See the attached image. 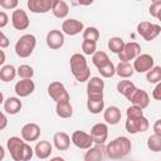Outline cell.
I'll list each match as a JSON object with an SVG mask.
<instances>
[{
    "mask_svg": "<svg viewBox=\"0 0 161 161\" xmlns=\"http://www.w3.org/2000/svg\"><path fill=\"white\" fill-rule=\"evenodd\" d=\"M55 113L60 118H70L73 114V107L70 102H59L55 106Z\"/></svg>",
    "mask_w": 161,
    "mask_h": 161,
    "instance_id": "cell-28",
    "label": "cell"
},
{
    "mask_svg": "<svg viewBox=\"0 0 161 161\" xmlns=\"http://www.w3.org/2000/svg\"><path fill=\"white\" fill-rule=\"evenodd\" d=\"M108 62H111V60H109V57H108V54H107L106 52L98 50V52H96V53L92 55V63H93L97 68H99V67L107 64Z\"/></svg>",
    "mask_w": 161,
    "mask_h": 161,
    "instance_id": "cell-31",
    "label": "cell"
},
{
    "mask_svg": "<svg viewBox=\"0 0 161 161\" xmlns=\"http://www.w3.org/2000/svg\"><path fill=\"white\" fill-rule=\"evenodd\" d=\"M14 91H15L16 96L20 98L28 97L35 91V83L31 79H21V80L15 83Z\"/></svg>",
    "mask_w": 161,
    "mask_h": 161,
    "instance_id": "cell-17",
    "label": "cell"
},
{
    "mask_svg": "<svg viewBox=\"0 0 161 161\" xmlns=\"http://www.w3.org/2000/svg\"><path fill=\"white\" fill-rule=\"evenodd\" d=\"M52 152H53V146L49 141H39L34 147V153L40 160L48 158Z\"/></svg>",
    "mask_w": 161,
    "mask_h": 161,
    "instance_id": "cell-21",
    "label": "cell"
},
{
    "mask_svg": "<svg viewBox=\"0 0 161 161\" xmlns=\"http://www.w3.org/2000/svg\"><path fill=\"white\" fill-rule=\"evenodd\" d=\"M49 161H65L63 157H59V156H57V157H53V158H50Z\"/></svg>",
    "mask_w": 161,
    "mask_h": 161,
    "instance_id": "cell-48",
    "label": "cell"
},
{
    "mask_svg": "<svg viewBox=\"0 0 161 161\" xmlns=\"http://www.w3.org/2000/svg\"><path fill=\"white\" fill-rule=\"evenodd\" d=\"M125 45H126V43L119 36H113L108 40V49L112 53H116V54L122 53V50L125 49Z\"/></svg>",
    "mask_w": 161,
    "mask_h": 161,
    "instance_id": "cell-30",
    "label": "cell"
},
{
    "mask_svg": "<svg viewBox=\"0 0 161 161\" xmlns=\"http://www.w3.org/2000/svg\"><path fill=\"white\" fill-rule=\"evenodd\" d=\"M87 108H88V111L91 113L98 114L104 108V101L103 99H99V101H89V99H87Z\"/></svg>",
    "mask_w": 161,
    "mask_h": 161,
    "instance_id": "cell-34",
    "label": "cell"
},
{
    "mask_svg": "<svg viewBox=\"0 0 161 161\" xmlns=\"http://www.w3.org/2000/svg\"><path fill=\"white\" fill-rule=\"evenodd\" d=\"M91 137L96 145H103L108 137V126L107 123H96L91 128Z\"/></svg>",
    "mask_w": 161,
    "mask_h": 161,
    "instance_id": "cell-12",
    "label": "cell"
},
{
    "mask_svg": "<svg viewBox=\"0 0 161 161\" xmlns=\"http://www.w3.org/2000/svg\"><path fill=\"white\" fill-rule=\"evenodd\" d=\"M8 125V118H6V114L3 112L1 113V125H0V130H4Z\"/></svg>",
    "mask_w": 161,
    "mask_h": 161,
    "instance_id": "cell-46",
    "label": "cell"
},
{
    "mask_svg": "<svg viewBox=\"0 0 161 161\" xmlns=\"http://www.w3.org/2000/svg\"><path fill=\"white\" fill-rule=\"evenodd\" d=\"M52 13L55 18L58 19H63L68 15L69 13V6L65 1L63 0H53V8H52Z\"/></svg>",
    "mask_w": 161,
    "mask_h": 161,
    "instance_id": "cell-24",
    "label": "cell"
},
{
    "mask_svg": "<svg viewBox=\"0 0 161 161\" xmlns=\"http://www.w3.org/2000/svg\"><path fill=\"white\" fill-rule=\"evenodd\" d=\"M28 9L34 14H45L53 8V0H28Z\"/></svg>",
    "mask_w": 161,
    "mask_h": 161,
    "instance_id": "cell-15",
    "label": "cell"
},
{
    "mask_svg": "<svg viewBox=\"0 0 161 161\" xmlns=\"http://www.w3.org/2000/svg\"><path fill=\"white\" fill-rule=\"evenodd\" d=\"M135 73V69H133V65L127 63V62H119L118 65L116 67V74L119 77V78H123V79H127L130 77H132Z\"/></svg>",
    "mask_w": 161,
    "mask_h": 161,
    "instance_id": "cell-27",
    "label": "cell"
},
{
    "mask_svg": "<svg viewBox=\"0 0 161 161\" xmlns=\"http://www.w3.org/2000/svg\"><path fill=\"white\" fill-rule=\"evenodd\" d=\"M117 91H118L119 94L125 96L128 99L132 96V93L136 91V86L128 79H122L117 83Z\"/></svg>",
    "mask_w": 161,
    "mask_h": 161,
    "instance_id": "cell-25",
    "label": "cell"
},
{
    "mask_svg": "<svg viewBox=\"0 0 161 161\" xmlns=\"http://www.w3.org/2000/svg\"><path fill=\"white\" fill-rule=\"evenodd\" d=\"M146 79L148 83H160L161 82V67H153L151 70L147 72Z\"/></svg>",
    "mask_w": 161,
    "mask_h": 161,
    "instance_id": "cell-37",
    "label": "cell"
},
{
    "mask_svg": "<svg viewBox=\"0 0 161 161\" xmlns=\"http://www.w3.org/2000/svg\"><path fill=\"white\" fill-rule=\"evenodd\" d=\"M160 11H161V0H156V1L151 3L150 9H148L150 15L153 16V18H157L158 14H160Z\"/></svg>",
    "mask_w": 161,
    "mask_h": 161,
    "instance_id": "cell-40",
    "label": "cell"
},
{
    "mask_svg": "<svg viewBox=\"0 0 161 161\" xmlns=\"http://www.w3.org/2000/svg\"><path fill=\"white\" fill-rule=\"evenodd\" d=\"M137 33L147 42L153 40L156 36L161 34V26L157 24H152L148 21H141L137 25Z\"/></svg>",
    "mask_w": 161,
    "mask_h": 161,
    "instance_id": "cell-7",
    "label": "cell"
},
{
    "mask_svg": "<svg viewBox=\"0 0 161 161\" xmlns=\"http://www.w3.org/2000/svg\"><path fill=\"white\" fill-rule=\"evenodd\" d=\"M72 142L75 147L80 148V150H88L92 147V145L94 143L91 135L84 132V131H74L72 133Z\"/></svg>",
    "mask_w": 161,
    "mask_h": 161,
    "instance_id": "cell-10",
    "label": "cell"
},
{
    "mask_svg": "<svg viewBox=\"0 0 161 161\" xmlns=\"http://www.w3.org/2000/svg\"><path fill=\"white\" fill-rule=\"evenodd\" d=\"M21 138L25 141V142H33V141H36L40 136V127L36 125V123H26L21 127Z\"/></svg>",
    "mask_w": 161,
    "mask_h": 161,
    "instance_id": "cell-14",
    "label": "cell"
},
{
    "mask_svg": "<svg viewBox=\"0 0 161 161\" xmlns=\"http://www.w3.org/2000/svg\"><path fill=\"white\" fill-rule=\"evenodd\" d=\"M45 40H47V45L50 49L57 50V49H60L64 45V34L60 30L53 29L47 34V39Z\"/></svg>",
    "mask_w": 161,
    "mask_h": 161,
    "instance_id": "cell-18",
    "label": "cell"
},
{
    "mask_svg": "<svg viewBox=\"0 0 161 161\" xmlns=\"http://www.w3.org/2000/svg\"><path fill=\"white\" fill-rule=\"evenodd\" d=\"M157 19L161 21V11H160V14H158V16H157Z\"/></svg>",
    "mask_w": 161,
    "mask_h": 161,
    "instance_id": "cell-49",
    "label": "cell"
},
{
    "mask_svg": "<svg viewBox=\"0 0 161 161\" xmlns=\"http://www.w3.org/2000/svg\"><path fill=\"white\" fill-rule=\"evenodd\" d=\"M104 82L99 77H91L87 83V99L99 101L103 99Z\"/></svg>",
    "mask_w": 161,
    "mask_h": 161,
    "instance_id": "cell-4",
    "label": "cell"
},
{
    "mask_svg": "<svg viewBox=\"0 0 161 161\" xmlns=\"http://www.w3.org/2000/svg\"><path fill=\"white\" fill-rule=\"evenodd\" d=\"M16 72H18L19 78H21V79H31L33 75H34V69L30 65H28V64L19 65Z\"/></svg>",
    "mask_w": 161,
    "mask_h": 161,
    "instance_id": "cell-36",
    "label": "cell"
},
{
    "mask_svg": "<svg viewBox=\"0 0 161 161\" xmlns=\"http://www.w3.org/2000/svg\"><path fill=\"white\" fill-rule=\"evenodd\" d=\"M69 65H70V72L73 77L79 82H88L91 77V70L87 64V59L83 54L75 53L70 57L69 59Z\"/></svg>",
    "mask_w": 161,
    "mask_h": 161,
    "instance_id": "cell-2",
    "label": "cell"
},
{
    "mask_svg": "<svg viewBox=\"0 0 161 161\" xmlns=\"http://www.w3.org/2000/svg\"><path fill=\"white\" fill-rule=\"evenodd\" d=\"M102 145L92 146L84 153V161H103V150Z\"/></svg>",
    "mask_w": 161,
    "mask_h": 161,
    "instance_id": "cell-26",
    "label": "cell"
},
{
    "mask_svg": "<svg viewBox=\"0 0 161 161\" xmlns=\"http://www.w3.org/2000/svg\"><path fill=\"white\" fill-rule=\"evenodd\" d=\"M141 54V45L136 42H131V43H126L125 49L122 50V53L118 54V58L121 62H130L136 59L138 55Z\"/></svg>",
    "mask_w": 161,
    "mask_h": 161,
    "instance_id": "cell-11",
    "label": "cell"
},
{
    "mask_svg": "<svg viewBox=\"0 0 161 161\" xmlns=\"http://www.w3.org/2000/svg\"><path fill=\"white\" fill-rule=\"evenodd\" d=\"M21 107V101L18 97H9L4 101V111L8 114H16L18 112H20Z\"/></svg>",
    "mask_w": 161,
    "mask_h": 161,
    "instance_id": "cell-23",
    "label": "cell"
},
{
    "mask_svg": "<svg viewBox=\"0 0 161 161\" xmlns=\"http://www.w3.org/2000/svg\"><path fill=\"white\" fill-rule=\"evenodd\" d=\"M126 114H127V118H138V117L143 116V111L140 107L131 106L126 109Z\"/></svg>",
    "mask_w": 161,
    "mask_h": 161,
    "instance_id": "cell-39",
    "label": "cell"
},
{
    "mask_svg": "<svg viewBox=\"0 0 161 161\" xmlns=\"http://www.w3.org/2000/svg\"><path fill=\"white\" fill-rule=\"evenodd\" d=\"M35 45H36V38L33 34H24L15 43V53L20 58H28L33 54Z\"/></svg>",
    "mask_w": 161,
    "mask_h": 161,
    "instance_id": "cell-3",
    "label": "cell"
},
{
    "mask_svg": "<svg viewBox=\"0 0 161 161\" xmlns=\"http://www.w3.org/2000/svg\"><path fill=\"white\" fill-rule=\"evenodd\" d=\"M8 20H9V18H8L6 13L5 11H1L0 13V28H4L8 24Z\"/></svg>",
    "mask_w": 161,
    "mask_h": 161,
    "instance_id": "cell-44",
    "label": "cell"
},
{
    "mask_svg": "<svg viewBox=\"0 0 161 161\" xmlns=\"http://www.w3.org/2000/svg\"><path fill=\"white\" fill-rule=\"evenodd\" d=\"M9 43H10V42H9V39H8V38H6V35L1 31V33H0V47L4 49V48H6V47L9 45Z\"/></svg>",
    "mask_w": 161,
    "mask_h": 161,
    "instance_id": "cell-43",
    "label": "cell"
},
{
    "mask_svg": "<svg viewBox=\"0 0 161 161\" xmlns=\"http://www.w3.org/2000/svg\"><path fill=\"white\" fill-rule=\"evenodd\" d=\"M16 75H18V72H16L15 67L11 64L3 65L0 69V79L3 82H11V80H14V78Z\"/></svg>",
    "mask_w": 161,
    "mask_h": 161,
    "instance_id": "cell-29",
    "label": "cell"
},
{
    "mask_svg": "<svg viewBox=\"0 0 161 161\" xmlns=\"http://www.w3.org/2000/svg\"><path fill=\"white\" fill-rule=\"evenodd\" d=\"M11 24L16 30H25L29 28V18L23 9H16L11 14Z\"/></svg>",
    "mask_w": 161,
    "mask_h": 161,
    "instance_id": "cell-13",
    "label": "cell"
},
{
    "mask_svg": "<svg viewBox=\"0 0 161 161\" xmlns=\"http://www.w3.org/2000/svg\"><path fill=\"white\" fill-rule=\"evenodd\" d=\"M128 101L132 103V106L140 107L141 109H145L150 104V97L146 91L136 88V91L132 93V96L128 98Z\"/></svg>",
    "mask_w": 161,
    "mask_h": 161,
    "instance_id": "cell-19",
    "label": "cell"
},
{
    "mask_svg": "<svg viewBox=\"0 0 161 161\" xmlns=\"http://www.w3.org/2000/svg\"><path fill=\"white\" fill-rule=\"evenodd\" d=\"M153 132H155V135L161 136V119H157L153 123Z\"/></svg>",
    "mask_w": 161,
    "mask_h": 161,
    "instance_id": "cell-45",
    "label": "cell"
},
{
    "mask_svg": "<svg viewBox=\"0 0 161 161\" xmlns=\"http://www.w3.org/2000/svg\"><path fill=\"white\" fill-rule=\"evenodd\" d=\"M83 40H88V42H93L97 43V40L99 39V30L94 26H88L83 30Z\"/></svg>",
    "mask_w": 161,
    "mask_h": 161,
    "instance_id": "cell-32",
    "label": "cell"
},
{
    "mask_svg": "<svg viewBox=\"0 0 161 161\" xmlns=\"http://www.w3.org/2000/svg\"><path fill=\"white\" fill-rule=\"evenodd\" d=\"M121 117H122V113H121V109L116 106H109L104 113H103V118L106 121L107 125H117L119 121H121Z\"/></svg>",
    "mask_w": 161,
    "mask_h": 161,
    "instance_id": "cell-22",
    "label": "cell"
},
{
    "mask_svg": "<svg viewBox=\"0 0 161 161\" xmlns=\"http://www.w3.org/2000/svg\"><path fill=\"white\" fill-rule=\"evenodd\" d=\"M147 147L152 152H161V136L158 135H151L147 138Z\"/></svg>",
    "mask_w": 161,
    "mask_h": 161,
    "instance_id": "cell-33",
    "label": "cell"
},
{
    "mask_svg": "<svg viewBox=\"0 0 161 161\" xmlns=\"http://www.w3.org/2000/svg\"><path fill=\"white\" fill-rule=\"evenodd\" d=\"M82 50H83V53L86 55H93L97 52V43L83 40L82 42Z\"/></svg>",
    "mask_w": 161,
    "mask_h": 161,
    "instance_id": "cell-38",
    "label": "cell"
},
{
    "mask_svg": "<svg viewBox=\"0 0 161 161\" xmlns=\"http://www.w3.org/2000/svg\"><path fill=\"white\" fill-rule=\"evenodd\" d=\"M97 69H98L99 74L103 78H111V77H113L116 74V67H114V64L112 62H108L107 64H104V65H102V67H99Z\"/></svg>",
    "mask_w": 161,
    "mask_h": 161,
    "instance_id": "cell-35",
    "label": "cell"
},
{
    "mask_svg": "<svg viewBox=\"0 0 161 161\" xmlns=\"http://www.w3.org/2000/svg\"><path fill=\"white\" fill-rule=\"evenodd\" d=\"M155 60L152 58V55L150 54H140L135 60H133V69L137 73H147L148 70H151L155 65Z\"/></svg>",
    "mask_w": 161,
    "mask_h": 161,
    "instance_id": "cell-9",
    "label": "cell"
},
{
    "mask_svg": "<svg viewBox=\"0 0 161 161\" xmlns=\"http://www.w3.org/2000/svg\"><path fill=\"white\" fill-rule=\"evenodd\" d=\"M48 94L55 103L68 102L70 99V96H69L67 88L64 87V84L62 82H58V80H54L48 86Z\"/></svg>",
    "mask_w": 161,
    "mask_h": 161,
    "instance_id": "cell-5",
    "label": "cell"
},
{
    "mask_svg": "<svg viewBox=\"0 0 161 161\" xmlns=\"http://www.w3.org/2000/svg\"><path fill=\"white\" fill-rule=\"evenodd\" d=\"M18 4H19L18 0H1L0 1V6L4 8V9H8V10L9 9L10 10L11 9H15L18 6Z\"/></svg>",
    "mask_w": 161,
    "mask_h": 161,
    "instance_id": "cell-41",
    "label": "cell"
},
{
    "mask_svg": "<svg viewBox=\"0 0 161 161\" xmlns=\"http://www.w3.org/2000/svg\"><path fill=\"white\" fill-rule=\"evenodd\" d=\"M70 141H72V138L65 132H57L53 136V143H54L55 148L59 151H67L70 146Z\"/></svg>",
    "mask_w": 161,
    "mask_h": 161,
    "instance_id": "cell-20",
    "label": "cell"
},
{
    "mask_svg": "<svg viewBox=\"0 0 161 161\" xmlns=\"http://www.w3.org/2000/svg\"><path fill=\"white\" fill-rule=\"evenodd\" d=\"M125 126H126V130L128 133L135 135L138 132H146L150 127V123L145 116H141L138 118H127Z\"/></svg>",
    "mask_w": 161,
    "mask_h": 161,
    "instance_id": "cell-8",
    "label": "cell"
},
{
    "mask_svg": "<svg viewBox=\"0 0 161 161\" xmlns=\"http://www.w3.org/2000/svg\"><path fill=\"white\" fill-rule=\"evenodd\" d=\"M62 30L64 34H67L69 36H74V35L79 34L80 31L83 33L84 25L82 21H79L77 19H67L62 24Z\"/></svg>",
    "mask_w": 161,
    "mask_h": 161,
    "instance_id": "cell-16",
    "label": "cell"
},
{
    "mask_svg": "<svg viewBox=\"0 0 161 161\" xmlns=\"http://www.w3.org/2000/svg\"><path fill=\"white\" fill-rule=\"evenodd\" d=\"M132 143L130 138L126 136H119L106 146V153L111 160H121L130 153Z\"/></svg>",
    "mask_w": 161,
    "mask_h": 161,
    "instance_id": "cell-1",
    "label": "cell"
},
{
    "mask_svg": "<svg viewBox=\"0 0 161 161\" xmlns=\"http://www.w3.org/2000/svg\"><path fill=\"white\" fill-rule=\"evenodd\" d=\"M0 53H1V60H0V64L3 65V64H4V62H5V53H4V50H1Z\"/></svg>",
    "mask_w": 161,
    "mask_h": 161,
    "instance_id": "cell-47",
    "label": "cell"
},
{
    "mask_svg": "<svg viewBox=\"0 0 161 161\" xmlns=\"http://www.w3.org/2000/svg\"><path fill=\"white\" fill-rule=\"evenodd\" d=\"M25 141L20 137L13 136L10 138H8L6 141V147L10 152V156L14 161H23V153H24V148H25Z\"/></svg>",
    "mask_w": 161,
    "mask_h": 161,
    "instance_id": "cell-6",
    "label": "cell"
},
{
    "mask_svg": "<svg viewBox=\"0 0 161 161\" xmlns=\"http://www.w3.org/2000/svg\"><path fill=\"white\" fill-rule=\"evenodd\" d=\"M152 97L157 101H161V82L157 83V86L155 87V89L152 91Z\"/></svg>",
    "mask_w": 161,
    "mask_h": 161,
    "instance_id": "cell-42",
    "label": "cell"
}]
</instances>
